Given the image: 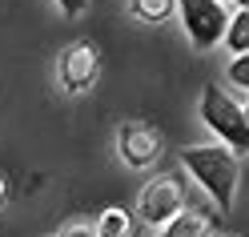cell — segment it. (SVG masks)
I'll return each instance as SVG.
<instances>
[{"label":"cell","instance_id":"1","mask_svg":"<svg viewBox=\"0 0 249 237\" xmlns=\"http://www.w3.org/2000/svg\"><path fill=\"white\" fill-rule=\"evenodd\" d=\"M181 161L201 185H205V193L217 201V209H233V197H237V157L229 149L189 145L181 153Z\"/></svg>","mask_w":249,"mask_h":237},{"label":"cell","instance_id":"2","mask_svg":"<svg viewBox=\"0 0 249 237\" xmlns=\"http://www.w3.org/2000/svg\"><path fill=\"white\" fill-rule=\"evenodd\" d=\"M201 117L209 121V129L221 137L225 145L249 153V121H245V113L237 109V101H233L225 89H217V85H209V89H205V101H201Z\"/></svg>","mask_w":249,"mask_h":237},{"label":"cell","instance_id":"3","mask_svg":"<svg viewBox=\"0 0 249 237\" xmlns=\"http://www.w3.org/2000/svg\"><path fill=\"white\" fill-rule=\"evenodd\" d=\"M181 4V20H185V33L197 49H213L217 40L225 36V24H229V12L221 0H177Z\"/></svg>","mask_w":249,"mask_h":237},{"label":"cell","instance_id":"4","mask_svg":"<svg viewBox=\"0 0 249 237\" xmlns=\"http://www.w3.org/2000/svg\"><path fill=\"white\" fill-rule=\"evenodd\" d=\"M185 205V189H181V177L173 173H161L153 185H145L141 193V221L145 225H165V221H173Z\"/></svg>","mask_w":249,"mask_h":237},{"label":"cell","instance_id":"5","mask_svg":"<svg viewBox=\"0 0 249 237\" xmlns=\"http://www.w3.org/2000/svg\"><path fill=\"white\" fill-rule=\"evenodd\" d=\"M97 69H101V56H97V49H92L89 40L72 44V49L60 56V81H65L69 92L89 89L92 81H97Z\"/></svg>","mask_w":249,"mask_h":237},{"label":"cell","instance_id":"6","mask_svg":"<svg viewBox=\"0 0 249 237\" xmlns=\"http://www.w3.org/2000/svg\"><path fill=\"white\" fill-rule=\"evenodd\" d=\"M121 153L133 169H149L161 157V137L149 125H124L121 129Z\"/></svg>","mask_w":249,"mask_h":237},{"label":"cell","instance_id":"7","mask_svg":"<svg viewBox=\"0 0 249 237\" xmlns=\"http://www.w3.org/2000/svg\"><path fill=\"white\" fill-rule=\"evenodd\" d=\"M213 233V217L209 213H189L181 209L173 221H165L157 237H209Z\"/></svg>","mask_w":249,"mask_h":237},{"label":"cell","instance_id":"8","mask_svg":"<svg viewBox=\"0 0 249 237\" xmlns=\"http://www.w3.org/2000/svg\"><path fill=\"white\" fill-rule=\"evenodd\" d=\"M233 53H249V8H237V17H229L225 36H221Z\"/></svg>","mask_w":249,"mask_h":237},{"label":"cell","instance_id":"9","mask_svg":"<svg viewBox=\"0 0 249 237\" xmlns=\"http://www.w3.org/2000/svg\"><path fill=\"white\" fill-rule=\"evenodd\" d=\"M92 229H97V237H129V213L124 209H105Z\"/></svg>","mask_w":249,"mask_h":237},{"label":"cell","instance_id":"10","mask_svg":"<svg viewBox=\"0 0 249 237\" xmlns=\"http://www.w3.org/2000/svg\"><path fill=\"white\" fill-rule=\"evenodd\" d=\"M129 8H133V17L153 20V24L173 17V0H129Z\"/></svg>","mask_w":249,"mask_h":237},{"label":"cell","instance_id":"11","mask_svg":"<svg viewBox=\"0 0 249 237\" xmlns=\"http://www.w3.org/2000/svg\"><path fill=\"white\" fill-rule=\"evenodd\" d=\"M229 76L237 81V89H249V53H237V60L229 65Z\"/></svg>","mask_w":249,"mask_h":237},{"label":"cell","instance_id":"12","mask_svg":"<svg viewBox=\"0 0 249 237\" xmlns=\"http://www.w3.org/2000/svg\"><path fill=\"white\" fill-rule=\"evenodd\" d=\"M60 4V12H65V17H81V12L89 8V0H56Z\"/></svg>","mask_w":249,"mask_h":237},{"label":"cell","instance_id":"13","mask_svg":"<svg viewBox=\"0 0 249 237\" xmlns=\"http://www.w3.org/2000/svg\"><path fill=\"white\" fill-rule=\"evenodd\" d=\"M60 237H97V229H92V225H81V221H76V225H69Z\"/></svg>","mask_w":249,"mask_h":237},{"label":"cell","instance_id":"14","mask_svg":"<svg viewBox=\"0 0 249 237\" xmlns=\"http://www.w3.org/2000/svg\"><path fill=\"white\" fill-rule=\"evenodd\" d=\"M4 193H8V185H4V177H0V201H4Z\"/></svg>","mask_w":249,"mask_h":237},{"label":"cell","instance_id":"15","mask_svg":"<svg viewBox=\"0 0 249 237\" xmlns=\"http://www.w3.org/2000/svg\"><path fill=\"white\" fill-rule=\"evenodd\" d=\"M237 8H249V0H237Z\"/></svg>","mask_w":249,"mask_h":237},{"label":"cell","instance_id":"16","mask_svg":"<svg viewBox=\"0 0 249 237\" xmlns=\"http://www.w3.org/2000/svg\"><path fill=\"white\" fill-rule=\"evenodd\" d=\"M241 113H245V121H249V105H245V109H241Z\"/></svg>","mask_w":249,"mask_h":237},{"label":"cell","instance_id":"17","mask_svg":"<svg viewBox=\"0 0 249 237\" xmlns=\"http://www.w3.org/2000/svg\"><path fill=\"white\" fill-rule=\"evenodd\" d=\"M221 4H225V0H221Z\"/></svg>","mask_w":249,"mask_h":237}]
</instances>
